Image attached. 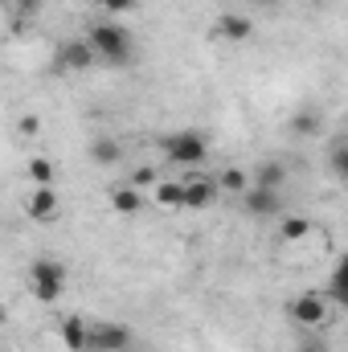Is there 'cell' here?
Returning a JSON list of instances; mask_svg holds the SVG:
<instances>
[{"mask_svg":"<svg viewBox=\"0 0 348 352\" xmlns=\"http://www.w3.org/2000/svg\"><path fill=\"white\" fill-rule=\"evenodd\" d=\"M29 291L41 303H58L62 291H66V266L58 258H33V266H29Z\"/></svg>","mask_w":348,"mask_h":352,"instance_id":"7a4b0ae2","label":"cell"},{"mask_svg":"<svg viewBox=\"0 0 348 352\" xmlns=\"http://www.w3.org/2000/svg\"><path fill=\"white\" fill-rule=\"evenodd\" d=\"M250 4H274V0H250Z\"/></svg>","mask_w":348,"mask_h":352,"instance_id":"4316f807","label":"cell"},{"mask_svg":"<svg viewBox=\"0 0 348 352\" xmlns=\"http://www.w3.org/2000/svg\"><path fill=\"white\" fill-rule=\"evenodd\" d=\"M328 299H332V303H340V307H348V254L336 263L332 278H328Z\"/></svg>","mask_w":348,"mask_h":352,"instance_id":"5bb4252c","label":"cell"},{"mask_svg":"<svg viewBox=\"0 0 348 352\" xmlns=\"http://www.w3.org/2000/svg\"><path fill=\"white\" fill-rule=\"evenodd\" d=\"M41 4H45V0H17V12H21V16H33V12H41Z\"/></svg>","mask_w":348,"mask_h":352,"instance_id":"cb8c5ba5","label":"cell"},{"mask_svg":"<svg viewBox=\"0 0 348 352\" xmlns=\"http://www.w3.org/2000/svg\"><path fill=\"white\" fill-rule=\"evenodd\" d=\"M37 127H41L37 119H21V131H25V135H37Z\"/></svg>","mask_w":348,"mask_h":352,"instance_id":"484cf974","label":"cell"},{"mask_svg":"<svg viewBox=\"0 0 348 352\" xmlns=\"http://www.w3.org/2000/svg\"><path fill=\"white\" fill-rule=\"evenodd\" d=\"M156 201L164 209H184V180H160L156 184Z\"/></svg>","mask_w":348,"mask_h":352,"instance_id":"2e32d148","label":"cell"},{"mask_svg":"<svg viewBox=\"0 0 348 352\" xmlns=\"http://www.w3.org/2000/svg\"><path fill=\"white\" fill-rule=\"evenodd\" d=\"M213 197H217V180H209V176L184 180V209H209Z\"/></svg>","mask_w":348,"mask_h":352,"instance_id":"9c48e42d","label":"cell"},{"mask_svg":"<svg viewBox=\"0 0 348 352\" xmlns=\"http://www.w3.org/2000/svg\"><path fill=\"white\" fill-rule=\"evenodd\" d=\"M217 33L230 37V41H250L254 25H250V16H242V12H226V16L217 21Z\"/></svg>","mask_w":348,"mask_h":352,"instance_id":"8fae6325","label":"cell"},{"mask_svg":"<svg viewBox=\"0 0 348 352\" xmlns=\"http://www.w3.org/2000/svg\"><path fill=\"white\" fill-rule=\"evenodd\" d=\"M287 316L299 328H324L332 320V299H324V295H295L287 303Z\"/></svg>","mask_w":348,"mask_h":352,"instance_id":"277c9868","label":"cell"},{"mask_svg":"<svg viewBox=\"0 0 348 352\" xmlns=\"http://www.w3.org/2000/svg\"><path fill=\"white\" fill-rule=\"evenodd\" d=\"M29 217L33 221H58L62 217V197L54 192V184H37L33 188V197H29Z\"/></svg>","mask_w":348,"mask_h":352,"instance_id":"52a82bcc","label":"cell"},{"mask_svg":"<svg viewBox=\"0 0 348 352\" xmlns=\"http://www.w3.org/2000/svg\"><path fill=\"white\" fill-rule=\"evenodd\" d=\"M98 4H102L107 12H131V8H135V0H98Z\"/></svg>","mask_w":348,"mask_h":352,"instance_id":"603a6c76","label":"cell"},{"mask_svg":"<svg viewBox=\"0 0 348 352\" xmlns=\"http://www.w3.org/2000/svg\"><path fill=\"white\" fill-rule=\"evenodd\" d=\"M283 180H287V164H279V160H266L254 168V184H262V188H283Z\"/></svg>","mask_w":348,"mask_h":352,"instance_id":"9a60e30c","label":"cell"},{"mask_svg":"<svg viewBox=\"0 0 348 352\" xmlns=\"http://www.w3.org/2000/svg\"><path fill=\"white\" fill-rule=\"evenodd\" d=\"M291 131H295V135H316V131H320V115H316V111H295Z\"/></svg>","mask_w":348,"mask_h":352,"instance_id":"ac0fdd59","label":"cell"},{"mask_svg":"<svg viewBox=\"0 0 348 352\" xmlns=\"http://www.w3.org/2000/svg\"><path fill=\"white\" fill-rule=\"evenodd\" d=\"M242 209L250 217H279L283 213V201H279V188H262V184H250L242 192Z\"/></svg>","mask_w":348,"mask_h":352,"instance_id":"5b68a950","label":"cell"},{"mask_svg":"<svg viewBox=\"0 0 348 352\" xmlns=\"http://www.w3.org/2000/svg\"><path fill=\"white\" fill-rule=\"evenodd\" d=\"M111 205H115V213H123V217H131V213H140V209H144V201H140V188H135V184L115 188V192H111Z\"/></svg>","mask_w":348,"mask_h":352,"instance_id":"4fadbf2b","label":"cell"},{"mask_svg":"<svg viewBox=\"0 0 348 352\" xmlns=\"http://www.w3.org/2000/svg\"><path fill=\"white\" fill-rule=\"evenodd\" d=\"M312 234V221L307 217H283V238L287 242H303Z\"/></svg>","mask_w":348,"mask_h":352,"instance_id":"d6986e66","label":"cell"},{"mask_svg":"<svg viewBox=\"0 0 348 352\" xmlns=\"http://www.w3.org/2000/svg\"><path fill=\"white\" fill-rule=\"evenodd\" d=\"M160 148H164V156H168L173 164H184V168H201L205 156H209V144H205L201 131H176V135H164Z\"/></svg>","mask_w":348,"mask_h":352,"instance_id":"3957f363","label":"cell"},{"mask_svg":"<svg viewBox=\"0 0 348 352\" xmlns=\"http://www.w3.org/2000/svg\"><path fill=\"white\" fill-rule=\"evenodd\" d=\"M58 62H62L66 70H90V66L98 62V54H94V45H90L87 37H78V41H66V45L58 50Z\"/></svg>","mask_w":348,"mask_h":352,"instance_id":"ba28073f","label":"cell"},{"mask_svg":"<svg viewBox=\"0 0 348 352\" xmlns=\"http://www.w3.org/2000/svg\"><path fill=\"white\" fill-rule=\"evenodd\" d=\"M131 344L127 324H94L90 328V352H123Z\"/></svg>","mask_w":348,"mask_h":352,"instance_id":"8992f818","label":"cell"},{"mask_svg":"<svg viewBox=\"0 0 348 352\" xmlns=\"http://www.w3.org/2000/svg\"><path fill=\"white\" fill-rule=\"evenodd\" d=\"M328 164H332V173H336V176H345V180H348V140H336V144H332Z\"/></svg>","mask_w":348,"mask_h":352,"instance_id":"44dd1931","label":"cell"},{"mask_svg":"<svg viewBox=\"0 0 348 352\" xmlns=\"http://www.w3.org/2000/svg\"><path fill=\"white\" fill-rule=\"evenodd\" d=\"M29 180H33V184H54V164H50L45 156H33V160H29Z\"/></svg>","mask_w":348,"mask_h":352,"instance_id":"ffe728a7","label":"cell"},{"mask_svg":"<svg viewBox=\"0 0 348 352\" xmlns=\"http://www.w3.org/2000/svg\"><path fill=\"white\" fill-rule=\"evenodd\" d=\"M90 160L102 164V168H107V164H119V160H123V148H119L111 135H98V140L90 144Z\"/></svg>","mask_w":348,"mask_h":352,"instance_id":"7c38bea8","label":"cell"},{"mask_svg":"<svg viewBox=\"0 0 348 352\" xmlns=\"http://www.w3.org/2000/svg\"><path fill=\"white\" fill-rule=\"evenodd\" d=\"M58 332H62V340H66L70 352H87L90 349V328L83 324V316H66Z\"/></svg>","mask_w":348,"mask_h":352,"instance_id":"30bf717a","label":"cell"},{"mask_svg":"<svg viewBox=\"0 0 348 352\" xmlns=\"http://www.w3.org/2000/svg\"><path fill=\"white\" fill-rule=\"evenodd\" d=\"M295 352H328V340H316V336H312V340H299Z\"/></svg>","mask_w":348,"mask_h":352,"instance_id":"d4e9b609","label":"cell"},{"mask_svg":"<svg viewBox=\"0 0 348 352\" xmlns=\"http://www.w3.org/2000/svg\"><path fill=\"white\" fill-rule=\"evenodd\" d=\"M87 41L94 45L98 62H107V66L131 62V33H127L123 25H115V21H94L90 33H87Z\"/></svg>","mask_w":348,"mask_h":352,"instance_id":"6da1fadb","label":"cell"},{"mask_svg":"<svg viewBox=\"0 0 348 352\" xmlns=\"http://www.w3.org/2000/svg\"><path fill=\"white\" fill-rule=\"evenodd\" d=\"M217 188H226V192H246V188H250V176L242 173V168H226V173L217 176Z\"/></svg>","mask_w":348,"mask_h":352,"instance_id":"e0dca14e","label":"cell"},{"mask_svg":"<svg viewBox=\"0 0 348 352\" xmlns=\"http://www.w3.org/2000/svg\"><path fill=\"white\" fill-rule=\"evenodd\" d=\"M131 184H135V188H148V184H160V173H156V168H148V164H140V168L131 173Z\"/></svg>","mask_w":348,"mask_h":352,"instance_id":"7402d4cb","label":"cell"}]
</instances>
